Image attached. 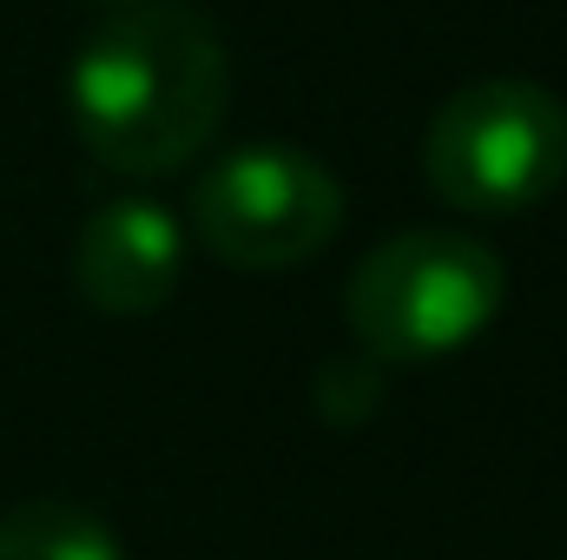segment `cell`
I'll return each instance as SVG.
<instances>
[{
	"label": "cell",
	"instance_id": "obj_1",
	"mask_svg": "<svg viewBox=\"0 0 567 560\" xmlns=\"http://www.w3.org/2000/svg\"><path fill=\"white\" fill-rule=\"evenodd\" d=\"M231 100V60L205 13L140 0L86 33L66 66V113L80 145L120 178L192 165Z\"/></svg>",
	"mask_w": 567,
	"mask_h": 560
},
{
	"label": "cell",
	"instance_id": "obj_2",
	"mask_svg": "<svg viewBox=\"0 0 567 560\" xmlns=\"http://www.w3.org/2000/svg\"><path fill=\"white\" fill-rule=\"evenodd\" d=\"M508 297L502 258L468 231H396L343 283V323L377 363H435L468 350Z\"/></svg>",
	"mask_w": 567,
	"mask_h": 560
},
{
	"label": "cell",
	"instance_id": "obj_3",
	"mask_svg": "<svg viewBox=\"0 0 567 560\" xmlns=\"http://www.w3.org/2000/svg\"><path fill=\"white\" fill-rule=\"evenodd\" d=\"M423 172L455 211H528L567 178V106L535 80H468L429 120Z\"/></svg>",
	"mask_w": 567,
	"mask_h": 560
},
{
	"label": "cell",
	"instance_id": "obj_4",
	"mask_svg": "<svg viewBox=\"0 0 567 560\" xmlns=\"http://www.w3.org/2000/svg\"><path fill=\"white\" fill-rule=\"evenodd\" d=\"M192 231L231 271H290L343 231V185L297 145H238L192 185Z\"/></svg>",
	"mask_w": 567,
	"mask_h": 560
},
{
	"label": "cell",
	"instance_id": "obj_5",
	"mask_svg": "<svg viewBox=\"0 0 567 560\" xmlns=\"http://www.w3.org/2000/svg\"><path fill=\"white\" fill-rule=\"evenodd\" d=\"M185 278V231L158 198H113L73 238V290L100 317H152Z\"/></svg>",
	"mask_w": 567,
	"mask_h": 560
},
{
	"label": "cell",
	"instance_id": "obj_6",
	"mask_svg": "<svg viewBox=\"0 0 567 560\" xmlns=\"http://www.w3.org/2000/svg\"><path fill=\"white\" fill-rule=\"evenodd\" d=\"M0 560H126V548L80 501H20L0 515Z\"/></svg>",
	"mask_w": 567,
	"mask_h": 560
},
{
	"label": "cell",
	"instance_id": "obj_7",
	"mask_svg": "<svg viewBox=\"0 0 567 560\" xmlns=\"http://www.w3.org/2000/svg\"><path fill=\"white\" fill-rule=\"evenodd\" d=\"M337 396H350L343 403V422H363L370 409H377V396H383V383H377V356H363V363H323L317 370V416L337 403Z\"/></svg>",
	"mask_w": 567,
	"mask_h": 560
},
{
	"label": "cell",
	"instance_id": "obj_8",
	"mask_svg": "<svg viewBox=\"0 0 567 560\" xmlns=\"http://www.w3.org/2000/svg\"><path fill=\"white\" fill-rule=\"evenodd\" d=\"M113 7H140V0H113Z\"/></svg>",
	"mask_w": 567,
	"mask_h": 560
}]
</instances>
